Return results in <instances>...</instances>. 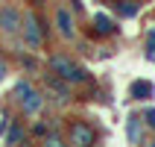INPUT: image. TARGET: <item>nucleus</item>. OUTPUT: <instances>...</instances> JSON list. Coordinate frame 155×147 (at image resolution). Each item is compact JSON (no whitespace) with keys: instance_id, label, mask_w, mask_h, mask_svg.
I'll return each mask as SVG.
<instances>
[{"instance_id":"nucleus-1","label":"nucleus","mask_w":155,"mask_h":147,"mask_svg":"<svg viewBox=\"0 0 155 147\" xmlns=\"http://www.w3.org/2000/svg\"><path fill=\"white\" fill-rule=\"evenodd\" d=\"M50 71L64 82H88V71L73 65L68 56H50Z\"/></svg>"},{"instance_id":"nucleus-2","label":"nucleus","mask_w":155,"mask_h":147,"mask_svg":"<svg viewBox=\"0 0 155 147\" xmlns=\"http://www.w3.org/2000/svg\"><path fill=\"white\" fill-rule=\"evenodd\" d=\"M21 30H24V38L29 47H41L44 38H47V24L38 18V12H26L21 18Z\"/></svg>"},{"instance_id":"nucleus-3","label":"nucleus","mask_w":155,"mask_h":147,"mask_svg":"<svg viewBox=\"0 0 155 147\" xmlns=\"http://www.w3.org/2000/svg\"><path fill=\"white\" fill-rule=\"evenodd\" d=\"M70 144H76V147L94 144V130H91L85 121H73L70 124Z\"/></svg>"},{"instance_id":"nucleus-4","label":"nucleus","mask_w":155,"mask_h":147,"mask_svg":"<svg viewBox=\"0 0 155 147\" xmlns=\"http://www.w3.org/2000/svg\"><path fill=\"white\" fill-rule=\"evenodd\" d=\"M0 30L3 33H18L21 30V12L15 6H3L0 9Z\"/></svg>"},{"instance_id":"nucleus-5","label":"nucleus","mask_w":155,"mask_h":147,"mask_svg":"<svg viewBox=\"0 0 155 147\" xmlns=\"http://www.w3.org/2000/svg\"><path fill=\"white\" fill-rule=\"evenodd\" d=\"M18 100H21V106H24V112H26V115H35V112L44 106V97L38 94L35 88H29V91H26V94H21Z\"/></svg>"},{"instance_id":"nucleus-6","label":"nucleus","mask_w":155,"mask_h":147,"mask_svg":"<svg viewBox=\"0 0 155 147\" xmlns=\"http://www.w3.org/2000/svg\"><path fill=\"white\" fill-rule=\"evenodd\" d=\"M91 33H97V35H114V33H117V24H114L105 12H97V15H94V30H91Z\"/></svg>"},{"instance_id":"nucleus-7","label":"nucleus","mask_w":155,"mask_h":147,"mask_svg":"<svg viewBox=\"0 0 155 147\" xmlns=\"http://www.w3.org/2000/svg\"><path fill=\"white\" fill-rule=\"evenodd\" d=\"M56 26H59L61 38H73V18H70L68 9H59L56 12Z\"/></svg>"},{"instance_id":"nucleus-8","label":"nucleus","mask_w":155,"mask_h":147,"mask_svg":"<svg viewBox=\"0 0 155 147\" xmlns=\"http://www.w3.org/2000/svg\"><path fill=\"white\" fill-rule=\"evenodd\" d=\"M126 132H129V141H132V144H143V118L132 115L129 124H126Z\"/></svg>"},{"instance_id":"nucleus-9","label":"nucleus","mask_w":155,"mask_h":147,"mask_svg":"<svg viewBox=\"0 0 155 147\" xmlns=\"http://www.w3.org/2000/svg\"><path fill=\"white\" fill-rule=\"evenodd\" d=\"M152 94H155V86L149 79H135V82H132V97H135V100H149Z\"/></svg>"},{"instance_id":"nucleus-10","label":"nucleus","mask_w":155,"mask_h":147,"mask_svg":"<svg viewBox=\"0 0 155 147\" xmlns=\"http://www.w3.org/2000/svg\"><path fill=\"white\" fill-rule=\"evenodd\" d=\"M114 9H117V15H123V18H135L138 9H140V3H135V0H117Z\"/></svg>"},{"instance_id":"nucleus-11","label":"nucleus","mask_w":155,"mask_h":147,"mask_svg":"<svg viewBox=\"0 0 155 147\" xmlns=\"http://www.w3.org/2000/svg\"><path fill=\"white\" fill-rule=\"evenodd\" d=\"M47 88H50L53 94H56V100H59V103H64V100H68L70 97V91H68V86H64V82H59V79H47Z\"/></svg>"},{"instance_id":"nucleus-12","label":"nucleus","mask_w":155,"mask_h":147,"mask_svg":"<svg viewBox=\"0 0 155 147\" xmlns=\"http://www.w3.org/2000/svg\"><path fill=\"white\" fill-rule=\"evenodd\" d=\"M147 59L155 62V24L149 26V33H147Z\"/></svg>"},{"instance_id":"nucleus-13","label":"nucleus","mask_w":155,"mask_h":147,"mask_svg":"<svg viewBox=\"0 0 155 147\" xmlns=\"http://www.w3.org/2000/svg\"><path fill=\"white\" fill-rule=\"evenodd\" d=\"M6 130H9V135H6V141H9V144H18V141L24 138V130H21L18 124H12V127H6Z\"/></svg>"},{"instance_id":"nucleus-14","label":"nucleus","mask_w":155,"mask_h":147,"mask_svg":"<svg viewBox=\"0 0 155 147\" xmlns=\"http://www.w3.org/2000/svg\"><path fill=\"white\" fill-rule=\"evenodd\" d=\"M143 127H149V130H155V109H147V112H143Z\"/></svg>"},{"instance_id":"nucleus-15","label":"nucleus","mask_w":155,"mask_h":147,"mask_svg":"<svg viewBox=\"0 0 155 147\" xmlns=\"http://www.w3.org/2000/svg\"><path fill=\"white\" fill-rule=\"evenodd\" d=\"M47 144L59 147V144H61V138H59V135H56V132H47Z\"/></svg>"},{"instance_id":"nucleus-16","label":"nucleus","mask_w":155,"mask_h":147,"mask_svg":"<svg viewBox=\"0 0 155 147\" xmlns=\"http://www.w3.org/2000/svg\"><path fill=\"white\" fill-rule=\"evenodd\" d=\"M21 62H24V65H26V68H29V71L35 68V59H32V56H21Z\"/></svg>"},{"instance_id":"nucleus-17","label":"nucleus","mask_w":155,"mask_h":147,"mask_svg":"<svg viewBox=\"0 0 155 147\" xmlns=\"http://www.w3.org/2000/svg\"><path fill=\"white\" fill-rule=\"evenodd\" d=\"M6 71H9V68H6V62L0 59V82H3V79H6Z\"/></svg>"},{"instance_id":"nucleus-18","label":"nucleus","mask_w":155,"mask_h":147,"mask_svg":"<svg viewBox=\"0 0 155 147\" xmlns=\"http://www.w3.org/2000/svg\"><path fill=\"white\" fill-rule=\"evenodd\" d=\"M32 6H44V0H32Z\"/></svg>"}]
</instances>
